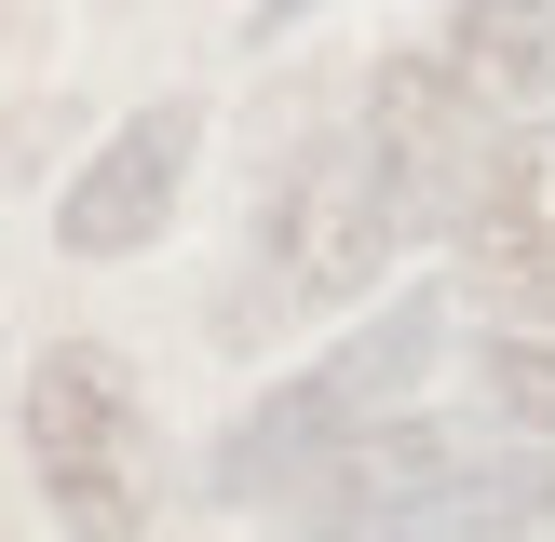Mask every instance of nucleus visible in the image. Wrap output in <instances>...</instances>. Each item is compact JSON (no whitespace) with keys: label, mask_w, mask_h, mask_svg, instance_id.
<instances>
[{"label":"nucleus","mask_w":555,"mask_h":542,"mask_svg":"<svg viewBox=\"0 0 555 542\" xmlns=\"http://www.w3.org/2000/svg\"><path fill=\"white\" fill-rule=\"evenodd\" d=\"M475 406H488V434H515V448H555V339H488L475 352Z\"/></svg>","instance_id":"9"},{"label":"nucleus","mask_w":555,"mask_h":542,"mask_svg":"<svg viewBox=\"0 0 555 542\" xmlns=\"http://www.w3.org/2000/svg\"><path fill=\"white\" fill-rule=\"evenodd\" d=\"M542 136H555V122H542Z\"/></svg>","instance_id":"11"},{"label":"nucleus","mask_w":555,"mask_h":542,"mask_svg":"<svg viewBox=\"0 0 555 542\" xmlns=\"http://www.w3.org/2000/svg\"><path fill=\"white\" fill-rule=\"evenodd\" d=\"M285 14H312V0H271V14H258V41H271V27H285Z\"/></svg>","instance_id":"10"},{"label":"nucleus","mask_w":555,"mask_h":542,"mask_svg":"<svg viewBox=\"0 0 555 542\" xmlns=\"http://www.w3.org/2000/svg\"><path fill=\"white\" fill-rule=\"evenodd\" d=\"M434 352H448V298H393V312L352 325L325 366L271 379V393L217 434L204 488H217V502H298V488H312L339 448H366L379 421H406V393L434 379Z\"/></svg>","instance_id":"1"},{"label":"nucleus","mask_w":555,"mask_h":542,"mask_svg":"<svg viewBox=\"0 0 555 542\" xmlns=\"http://www.w3.org/2000/svg\"><path fill=\"white\" fill-rule=\"evenodd\" d=\"M448 68L475 81L502 122H555V0H461V41H448Z\"/></svg>","instance_id":"8"},{"label":"nucleus","mask_w":555,"mask_h":542,"mask_svg":"<svg viewBox=\"0 0 555 542\" xmlns=\"http://www.w3.org/2000/svg\"><path fill=\"white\" fill-rule=\"evenodd\" d=\"M488 448H502V434H475V421H421V406H406V421H379L366 448H339V461H325V475L298 488L285 515H298V529H312V542H352V529H366V515H393V502H421V488L475 475Z\"/></svg>","instance_id":"6"},{"label":"nucleus","mask_w":555,"mask_h":542,"mask_svg":"<svg viewBox=\"0 0 555 542\" xmlns=\"http://www.w3.org/2000/svg\"><path fill=\"white\" fill-rule=\"evenodd\" d=\"M190 150H204V108H190V95L135 108V122H122V136H108V150L68 177V204H54V244H68V258H135V244L177 217Z\"/></svg>","instance_id":"5"},{"label":"nucleus","mask_w":555,"mask_h":542,"mask_svg":"<svg viewBox=\"0 0 555 542\" xmlns=\"http://www.w3.org/2000/svg\"><path fill=\"white\" fill-rule=\"evenodd\" d=\"M27 475L68 542H150V406L122 352L54 339L27 366Z\"/></svg>","instance_id":"2"},{"label":"nucleus","mask_w":555,"mask_h":542,"mask_svg":"<svg viewBox=\"0 0 555 542\" xmlns=\"http://www.w3.org/2000/svg\"><path fill=\"white\" fill-rule=\"evenodd\" d=\"M542 515H555V448H488L475 475H448V488H421V502L366 515L352 542H529Z\"/></svg>","instance_id":"7"},{"label":"nucleus","mask_w":555,"mask_h":542,"mask_svg":"<svg viewBox=\"0 0 555 542\" xmlns=\"http://www.w3.org/2000/svg\"><path fill=\"white\" fill-rule=\"evenodd\" d=\"M406 231H421V204H406V177L379 163V136H325L285 177V204H271L258 271H271L285 312H339V298H366L379 271H393Z\"/></svg>","instance_id":"3"},{"label":"nucleus","mask_w":555,"mask_h":542,"mask_svg":"<svg viewBox=\"0 0 555 542\" xmlns=\"http://www.w3.org/2000/svg\"><path fill=\"white\" fill-rule=\"evenodd\" d=\"M366 136H379V163L406 177L421 231H461V204L502 177V150H515L529 122H502V108H488L448 54H393V68L366 81Z\"/></svg>","instance_id":"4"}]
</instances>
